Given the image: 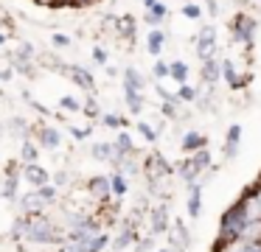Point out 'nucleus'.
I'll use <instances>...</instances> for the list:
<instances>
[{"mask_svg": "<svg viewBox=\"0 0 261 252\" xmlns=\"http://www.w3.org/2000/svg\"><path fill=\"white\" fill-rule=\"evenodd\" d=\"M23 241H29V244H34V246L62 244V227H59V221L51 218L48 213H34V216H25Z\"/></svg>", "mask_w": 261, "mask_h": 252, "instance_id": "nucleus-1", "label": "nucleus"}, {"mask_svg": "<svg viewBox=\"0 0 261 252\" xmlns=\"http://www.w3.org/2000/svg\"><path fill=\"white\" fill-rule=\"evenodd\" d=\"M247 213H244L242 202H233L230 207H227L225 213H222V221H219V241H236L239 235L244 233V227H247Z\"/></svg>", "mask_w": 261, "mask_h": 252, "instance_id": "nucleus-2", "label": "nucleus"}, {"mask_svg": "<svg viewBox=\"0 0 261 252\" xmlns=\"http://www.w3.org/2000/svg\"><path fill=\"white\" fill-rule=\"evenodd\" d=\"M110 246V233H90V235H73V238H62L57 252H104Z\"/></svg>", "mask_w": 261, "mask_h": 252, "instance_id": "nucleus-3", "label": "nucleus"}, {"mask_svg": "<svg viewBox=\"0 0 261 252\" xmlns=\"http://www.w3.org/2000/svg\"><path fill=\"white\" fill-rule=\"evenodd\" d=\"M230 34H233V39H236L239 45L253 48V42H255V17L247 14V11H239V14L233 17V22H230Z\"/></svg>", "mask_w": 261, "mask_h": 252, "instance_id": "nucleus-4", "label": "nucleus"}, {"mask_svg": "<svg viewBox=\"0 0 261 252\" xmlns=\"http://www.w3.org/2000/svg\"><path fill=\"white\" fill-rule=\"evenodd\" d=\"M85 188H87L90 202H98V205L110 202V196H113V188H110V177H107V174H96V177H90Z\"/></svg>", "mask_w": 261, "mask_h": 252, "instance_id": "nucleus-5", "label": "nucleus"}, {"mask_svg": "<svg viewBox=\"0 0 261 252\" xmlns=\"http://www.w3.org/2000/svg\"><path fill=\"white\" fill-rule=\"evenodd\" d=\"M239 202H242V207H244L250 221H261V182L253 185L250 190H244V193L239 196Z\"/></svg>", "mask_w": 261, "mask_h": 252, "instance_id": "nucleus-6", "label": "nucleus"}, {"mask_svg": "<svg viewBox=\"0 0 261 252\" xmlns=\"http://www.w3.org/2000/svg\"><path fill=\"white\" fill-rule=\"evenodd\" d=\"M59 73H65V76L82 90H93V84H96L93 81V73L87 70V67H82V65H59Z\"/></svg>", "mask_w": 261, "mask_h": 252, "instance_id": "nucleus-7", "label": "nucleus"}, {"mask_svg": "<svg viewBox=\"0 0 261 252\" xmlns=\"http://www.w3.org/2000/svg\"><path fill=\"white\" fill-rule=\"evenodd\" d=\"M197 56H216V28L214 25H202V31L197 34Z\"/></svg>", "mask_w": 261, "mask_h": 252, "instance_id": "nucleus-8", "label": "nucleus"}, {"mask_svg": "<svg viewBox=\"0 0 261 252\" xmlns=\"http://www.w3.org/2000/svg\"><path fill=\"white\" fill-rule=\"evenodd\" d=\"M171 174V165L163 160V154H149L146 157V177H149V182H160V179H166Z\"/></svg>", "mask_w": 261, "mask_h": 252, "instance_id": "nucleus-9", "label": "nucleus"}, {"mask_svg": "<svg viewBox=\"0 0 261 252\" xmlns=\"http://www.w3.org/2000/svg\"><path fill=\"white\" fill-rule=\"evenodd\" d=\"M20 177H23L25 182L31 185V188H40V185L51 182V174H48L45 168L40 165V162H25L23 171H20Z\"/></svg>", "mask_w": 261, "mask_h": 252, "instance_id": "nucleus-10", "label": "nucleus"}, {"mask_svg": "<svg viewBox=\"0 0 261 252\" xmlns=\"http://www.w3.org/2000/svg\"><path fill=\"white\" fill-rule=\"evenodd\" d=\"M219 78H225V84L230 90H242L244 87V78L239 76V70H236V62L233 59H219Z\"/></svg>", "mask_w": 261, "mask_h": 252, "instance_id": "nucleus-11", "label": "nucleus"}, {"mask_svg": "<svg viewBox=\"0 0 261 252\" xmlns=\"http://www.w3.org/2000/svg\"><path fill=\"white\" fill-rule=\"evenodd\" d=\"M169 241H171V246H174V249H188V246H191V233H188V227L186 224L180 221V218H174V221L169 224Z\"/></svg>", "mask_w": 261, "mask_h": 252, "instance_id": "nucleus-12", "label": "nucleus"}, {"mask_svg": "<svg viewBox=\"0 0 261 252\" xmlns=\"http://www.w3.org/2000/svg\"><path fill=\"white\" fill-rule=\"evenodd\" d=\"M17 207H20V213H23V216H34V213H45L48 205L40 199V193H37V188H34V190H29V193L20 196Z\"/></svg>", "mask_w": 261, "mask_h": 252, "instance_id": "nucleus-13", "label": "nucleus"}, {"mask_svg": "<svg viewBox=\"0 0 261 252\" xmlns=\"http://www.w3.org/2000/svg\"><path fill=\"white\" fill-rule=\"evenodd\" d=\"M199 78H202L205 87H214V84L219 81V59H216V56L199 59Z\"/></svg>", "mask_w": 261, "mask_h": 252, "instance_id": "nucleus-14", "label": "nucleus"}, {"mask_svg": "<svg viewBox=\"0 0 261 252\" xmlns=\"http://www.w3.org/2000/svg\"><path fill=\"white\" fill-rule=\"evenodd\" d=\"M186 207H188V216H191V218L202 216V182H199V179L188 185V202H186Z\"/></svg>", "mask_w": 261, "mask_h": 252, "instance_id": "nucleus-15", "label": "nucleus"}, {"mask_svg": "<svg viewBox=\"0 0 261 252\" xmlns=\"http://www.w3.org/2000/svg\"><path fill=\"white\" fill-rule=\"evenodd\" d=\"M169 210H166V205H158V207H152V213H149V230L152 233H158V235H163V233H169Z\"/></svg>", "mask_w": 261, "mask_h": 252, "instance_id": "nucleus-16", "label": "nucleus"}, {"mask_svg": "<svg viewBox=\"0 0 261 252\" xmlns=\"http://www.w3.org/2000/svg\"><path fill=\"white\" fill-rule=\"evenodd\" d=\"M37 143L42 146V149H59L62 146V134H59V129L54 126H37Z\"/></svg>", "mask_w": 261, "mask_h": 252, "instance_id": "nucleus-17", "label": "nucleus"}, {"mask_svg": "<svg viewBox=\"0 0 261 252\" xmlns=\"http://www.w3.org/2000/svg\"><path fill=\"white\" fill-rule=\"evenodd\" d=\"M239 140H242V126H239V123H233V126L227 129V134H225V146H222L225 160H233V157L239 154Z\"/></svg>", "mask_w": 261, "mask_h": 252, "instance_id": "nucleus-18", "label": "nucleus"}, {"mask_svg": "<svg viewBox=\"0 0 261 252\" xmlns=\"http://www.w3.org/2000/svg\"><path fill=\"white\" fill-rule=\"evenodd\" d=\"M20 174H14V165L9 168V174H6V182H3V188H0V193L6 196L9 202H17V196H20Z\"/></svg>", "mask_w": 261, "mask_h": 252, "instance_id": "nucleus-19", "label": "nucleus"}, {"mask_svg": "<svg viewBox=\"0 0 261 252\" xmlns=\"http://www.w3.org/2000/svg\"><path fill=\"white\" fill-rule=\"evenodd\" d=\"M132 241H138V230H135V224H124V227H121V233L113 238V252L126 249V246H129Z\"/></svg>", "mask_w": 261, "mask_h": 252, "instance_id": "nucleus-20", "label": "nucleus"}, {"mask_svg": "<svg viewBox=\"0 0 261 252\" xmlns=\"http://www.w3.org/2000/svg\"><path fill=\"white\" fill-rule=\"evenodd\" d=\"M180 146H182V151H197V149H202V146H208V140H205V134L202 132H197V129H188L186 134H182V140H180Z\"/></svg>", "mask_w": 261, "mask_h": 252, "instance_id": "nucleus-21", "label": "nucleus"}, {"mask_svg": "<svg viewBox=\"0 0 261 252\" xmlns=\"http://www.w3.org/2000/svg\"><path fill=\"white\" fill-rule=\"evenodd\" d=\"M163 48H166V34L160 31V28H152V31H149V37H146V50L154 56V59H158V56L163 53Z\"/></svg>", "mask_w": 261, "mask_h": 252, "instance_id": "nucleus-22", "label": "nucleus"}, {"mask_svg": "<svg viewBox=\"0 0 261 252\" xmlns=\"http://www.w3.org/2000/svg\"><path fill=\"white\" fill-rule=\"evenodd\" d=\"M166 17H169V9H166L160 0H158L154 6H149V9H146V22H149L152 28H160V25L166 22Z\"/></svg>", "mask_w": 261, "mask_h": 252, "instance_id": "nucleus-23", "label": "nucleus"}, {"mask_svg": "<svg viewBox=\"0 0 261 252\" xmlns=\"http://www.w3.org/2000/svg\"><path fill=\"white\" fill-rule=\"evenodd\" d=\"M124 87H129V90H141L143 93V87H146V78H143V73L138 70V67H124Z\"/></svg>", "mask_w": 261, "mask_h": 252, "instance_id": "nucleus-24", "label": "nucleus"}, {"mask_svg": "<svg viewBox=\"0 0 261 252\" xmlns=\"http://www.w3.org/2000/svg\"><path fill=\"white\" fill-rule=\"evenodd\" d=\"M177 174H180V179L186 185H191V182H197V179H199V171H197V165L191 162V157H186V160L177 162Z\"/></svg>", "mask_w": 261, "mask_h": 252, "instance_id": "nucleus-25", "label": "nucleus"}, {"mask_svg": "<svg viewBox=\"0 0 261 252\" xmlns=\"http://www.w3.org/2000/svg\"><path fill=\"white\" fill-rule=\"evenodd\" d=\"M124 101H126V109H129L132 115H141V112H143V93H141V90L124 87Z\"/></svg>", "mask_w": 261, "mask_h": 252, "instance_id": "nucleus-26", "label": "nucleus"}, {"mask_svg": "<svg viewBox=\"0 0 261 252\" xmlns=\"http://www.w3.org/2000/svg\"><path fill=\"white\" fill-rule=\"evenodd\" d=\"M40 157V143H34L31 137H23V149H20V162H37Z\"/></svg>", "mask_w": 261, "mask_h": 252, "instance_id": "nucleus-27", "label": "nucleus"}, {"mask_svg": "<svg viewBox=\"0 0 261 252\" xmlns=\"http://www.w3.org/2000/svg\"><path fill=\"white\" fill-rule=\"evenodd\" d=\"M191 162L197 165V171H199V177H202L205 171L211 168V151H208V146H202V149H197V151H191Z\"/></svg>", "mask_w": 261, "mask_h": 252, "instance_id": "nucleus-28", "label": "nucleus"}, {"mask_svg": "<svg viewBox=\"0 0 261 252\" xmlns=\"http://www.w3.org/2000/svg\"><path fill=\"white\" fill-rule=\"evenodd\" d=\"M110 188H113L115 199H121V196H126V190H129V182H126V177L121 171H113L110 174Z\"/></svg>", "mask_w": 261, "mask_h": 252, "instance_id": "nucleus-29", "label": "nucleus"}, {"mask_svg": "<svg viewBox=\"0 0 261 252\" xmlns=\"http://www.w3.org/2000/svg\"><path fill=\"white\" fill-rule=\"evenodd\" d=\"M169 78H174L177 84H186L188 81V65L186 62H169Z\"/></svg>", "mask_w": 261, "mask_h": 252, "instance_id": "nucleus-30", "label": "nucleus"}, {"mask_svg": "<svg viewBox=\"0 0 261 252\" xmlns=\"http://www.w3.org/2000/svg\"><path fill=\"white\" fill-rule=\"evenodd\" d=\"M113 143H115V149H118L121 154H138L135 140H132L126 132H118V134H115V140H113Z\"/></svg>", "mask_w": 261, "mask_h": 252, "instance_id": "nucleus-31", "label": "nucleus"}, {"mask_svg": "<svg viewBox=\"0 0 261 252\" xmlns=\"http://www.w3.org/2000/svg\"><path fill=\"white\" fill-rule=\"evenodd\" d=\"M197 95H199V90L191 87L188 81L177 87V101H186V104H191V101H197Z\"/></svg>", "mask_w": 261, "mask_h": 252, "instance_id": "nucleus-32", "label": "nucleus"}, {"mask_svg": "<svg viewBox=\"0 0 261 252\" xmlns=\"http://www.w3.org/2000/svg\"><path fill=\"white\" fill-rule=\"evenodd\" d=\"M98 121H101L104 126H110V129H124L126 126V118L115 115V112H101V118H98Z\"/></svg>", "mask_w": 261, "mask_h": 252, "instance_id": "nucleus-33", "label": "nucleus"}, {"mask_svg": "<svg viewBox=\"0 0 261 252\" xmlns=\"http://www.w3.org/2000/svg\"><path fill=\"white\" fill-rule=\"evenodd\" d=\"M37 193H40V199L45 202V205H54V202H57V185L54 182H45V185H40V188H37Z\"/></svg>", "mask_w": 261, "mask_h": 252, "instance_id": "nucleus-34", "label": "nucleus"}, {"mask_svg": "<svg viewBox=\"0 0 261 252\" xmlns=\"http://www.w3.org/2000/svg\"><path fill=\"white\" fill-rule=\"evenodd\" d=\"M9 126H12V134H14L17 140L29 137V132H25V121H23V118H12V121H9Z\"/></svg>", "mask_w": 261, "mask_h": 252, "instance_id": "nucleus-35", "label": "nucleus"}, {"mask_svg": "<svg viewBox=\"0 0 261 252\" xmlns=\"http://www.w3.org/2000/svg\"><path fill=\"white\" fill-rule=\"evenodd\" d=\"M182 17H188V20H202V6H197V3H186L182 6Z\"/></svg>", "mask_w": 261, "mask_h": 252, "instance_id": "nucleus-36", "label": "nucleus"}, {"mask_svg": "<svg viewBox=\"0 0 261 252\" xmlns=\"http://www.w3.org/2000/svg\"><path fill=\"white\" fill-rule=\"evenodd\" d=\"M152 73H154V78H169V62H163V59L158 56V62H154Z\"/></svg>", "mask_w": 261, "mask_h": 252, "instance_id": "nucleus-37", "label": "nucleus"}, {"mask_svg": "<svg viewBox=\"0 0 261 252\" xmlns=\"http://www.w3.org/2000/svg\"><path fill=\"white\" fill-rule=\"evenodd\" d=\"M85 115H87V118H101V109H98V101H96V98H87Z\"/></svg>", "mask_w": 261, "mask_h": 252, "instance_id": "nucleus-38", "label": "nucleus"}, {"mask_svg": "<svg viewBox=\"0 0 261 252\" xmlns=\"http://www.w3.org/2000/svg\"><path fill=\"white\" fill-rule=\"evenodd\" d=\"M138 132H141L143 137L149 140V143H158V132H154V129L149 126V123H138Z\"/></svg>", "mask_w": 261, "mask_h": 252, "instance_id": "nucleus-39", "label": "nucleus"}, {"mask_svg": "<svg viewBox=\"0 0 261 252\" xmlns=\"http://www.w3.org/2000/svg\"><path fill=\"white\" fill-rule=\"evenodd\" d=\"M59 106L68 109V112H76V109H79V101H76L73 95H62V98H59Z\"/></svg>", "mask_w": 261, "mask_h": 252, "instance_id": "nucleus-40", "label": "nucleus"}, {"mask_svg": "<svg viewBox=\"0 0 261 252\" xmlns=\"http://www.w3.org/2000/svg\"><path fill=\"white\" fill-rule=\"evenodd\" d=\"M93 59H96L98 65H107V59H110L107 48H101V45H96V48H93Z\"/></svg>", "mask_w": 261, "mask_h": 252, "instance_id": "nucleus-41", "label": "nucleus"}, {"mask_svg": "<svg viewBox=\"0 0 261 252\" xmlns=\"http://www.w3.org/2000/svg\"><path fill=\"white\" fill-rule=\"evenodd\" d=\"M51 182L57 185V188H62V185H68V182H70V174H68V171H57V177H54Z\"/></svg>", "mask_w": 261, "mask_h": 252, "instance_id": "nucleus-42", "label": "nucleus"}, {"mask_svg": "<svg viewBox=\"0 0 261 252\" xmlns=\"http://www.w3.org/2000/svg\"><path fill=\"white\" fill-rule=\"evenodd\" d=\"M54 45L57 48H70V37L68 34H54Z\"/></svg>", "mask_w": 261, "mask_h": 252, "instance_id": "nucleus-43", "label": "nucleus"}, {"mask_svg": "<svg viewBox=\"0 0 261 252\" xmlns=\"http://www.w3.org/2000/svg\"><path fill=\"white\" fill-rule=\"evenodd\" d=\"M205 6H208L211 17H219V0H205Z\"/></svg>", "mask_w": 261, "mask_h": 252, "instance_id": "nucleus-44", "label": "nucleus"}, {"mask_svg": "<svg viewBox=\"0 0 261 252\" xmlns=\"http://www.w3.org/2000/svg\"><path fill=\"white\" fill-rule=\"evenodd\" d=\"M152 246H154V244H152V238H141V244L135 246V252H149Z\"/></svg>", "mask_w": 261, "mask_h": 252, "instance_id": "nucleus-45", "label": "nucleus"}, {"mask_svg": "<svg viewBox=\"0 0 261 252\" xmlns=\"http://www.w3.org/2000/svg\"><path fill=\"white\" fill-rule=\"evenodd\" d=\"M93 3H98V0H70V6H76V9H87Z\"/></svg>", "mask_w": 261, "mask_h": 252, "instance_id": "nucleus-46", "label": "nucleus"}, {"mask_svg": "<svg viewBox=\"0 0 261 252\" xmlns=\"http://www.w3.org/2000/svg\"><path fill=\"white\" fill-rule=\"evenodd\" d=\"M90 132H93V129H73V137L76 140H85V137H90Z\"/></svg>", "mask_w": 261, "mask_h": 252, "instance_id": "nucleus-47", "label": "nucleus"}, {"mask_svg": "<svg viewBox=\"0 0 261 252\" xmlns=\"http://www.w3.org/2000/svg\"><path fill=\"white\" fill-rule=\"evenodd\" d=\"M12 65H9V67H3V70H0V78H3V81H9V78H12Z\"/></svg>", "mask_w": 261, "mask_h": 252, "instance_id": "nucleus-48", "label": "nucleus"}, {"mask_svg": "<svg viewBox=\"0 0 261 252\" xmlns=\"http://www.w3.org/2000/svg\"><path fill=\"white\" fill-rule=\"evenodd\" d=\"M158 252H180V249H174V246H166V249H158Z\"/></svg>", "mask_w": 261, "mask_h": 252, "instance_id": "nucleus-49", "label": "nucleus"}, {"mask_svg": "<svg viewBox=\"0 0 261 252\" xmlns=\"http://www.w3.org/2000/svg\"><path fill=\"white\" fill-rule=\"evenodd\" d=\"M3 42H6V34H3V31H0V45H3Z\"/></svg>", "mask_w": 261, "mask_h": 252, "instance_id": "nucleus-50", "label": "nucleus"}, {"mask_svg": "<svg viewBox=\"0 0 261 252\" xmlns=\"http://www.w3.org/2000/svg\"><path fill=\"white\" fill-rule=\"evenodd\" d=\"M59 6H70V0H59Z\"/></svg>", "mask_w": 261, "mask_h": 252, "instance_id": "nucleus-51", "label": "nucleus"}, {"mask_svg": "<svg viewBox=\"0 0 261 252\" xmlns=\"http://www.w3.org/2000/svg\"><path fill=\"white\" fill-rule=\"evenodd\" d=\"M233 3H239V6H244V3H247V0H233Z\"/></svg>", "mask_w": 261, "mask_h": 252, "instance_id": "nucleus-52", "label": "nucleus"}, {"mask_svg": "<svg viewBox=\"0 0 261 252\" xmlns=\"http://www.w3.org/2000/svg\"><path fill=\"white\" fill-rule=\"evenodd\" d=\"M0 196H3V193H0Z\"/></svg>", "mask_w": 261, "mask_h": 252, "instance_id": "nucleus-53", "label": "nucleus"}]
</instances>
